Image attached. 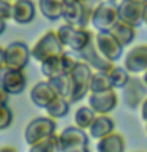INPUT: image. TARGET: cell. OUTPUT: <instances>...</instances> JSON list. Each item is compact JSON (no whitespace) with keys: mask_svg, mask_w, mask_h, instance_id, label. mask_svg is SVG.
<instances>
[{"mask_svg":"<svg viewBox=\"0 0 147 152\" xmlns=\"http://www.w3.org/2000/svg\"><path fill=\"white\" fill-rule=\"evenodd\" d=\"M30 49H32V59L40 62V64L47 60V59H51V57H54V56L66 52L65 51L66 48H65L63 43H62L57 30L44 32L35 43H33V46Z\"/></svg>","mask_w":147,"mask_h":152,"instance_id":"6da1fadb","label":"cell"},{"mask_svg":"<svg viewBox=\"0 0 147 152\" xmlns=\"http://www.w3.org/2000/svg\"><path fill=\"white\" fill-rule=\"evenodd\" d=\"M57 32H59V37L66 49L73 51L76 54H79L82 49H85L95 38V35L87 27H76L66 22L57 28Z\"/></svg>","mask_w":147,"mask_h":152,"instance_id":"7a4b0ae2","label":"cell"},{"mask_svg":"<svg viewBox=\"0 0 147 152\" xmlns=\"http://www.w3.org/2000/svg\"><path fill=\"white\" fill-rule=\"evenodd\" d=\"M120 21L119 18V3L111 0H103L92 10V26L97 32H111L114 26Z\"/></svg>","mask_w":147,"mask_h":152,"instance_id":"3957f363","label":"cell"},{"mask_svg":"<svg viewBox=\"0 0 147 152\" xmlns=\"http://www.w3.org/2000/svg\"><path fill=\"white\" fill-rule=\"evenodd\" d=\"M93 68L82 60H78L74 68L71 70V81H73V94L70 97L71 103H78L90 94V81H92Z\"/></svg>","mask_w":147,"mask_h":152,"instance_id":"277c9868","label":"cell"},{"mask_svg":"<svg viewBox=\"0 0 147 152\" xmlns=\"http://www.w3.org/2000/svg\"><path fill=\"white\" fill-rule=\"evenodd\" d=\"M55 121L57 119L51 117V116H40V117L32 119L25 125V128H24V141L30 146L33 142L54 135L57 130Z\"/></svg>","mask_w":147,"mask_h":152,"instance_id":"5b68a950","label":"cell"},{"mask_svg":"<svg viewBox=\"0 0 147 152\" xmlns=\"http://www.w3.org/2000/svg\"><path fill=\"white\" fill-rule=\"evenodd\" d=\"M66 24L76 27H89L92 21V10L82 0H63V16Z\"/></svg>","mask_w":147,"mask_h":152,"instance_id":"8992f818","label":"cell"},{"mask_svg":"<svg viewBox=\"0 0 147 152\" xmlns=\"http://www.w3.org/2000/svg\"><path fill=\"white\" fill-rule=\"evenodd\" d=\"M76 64H78V60L73 56H70L68 52H63V54L54 56L51 59L41 62L40 70L43 76H46V79H51L60 75H70Z\"/></svg>","mask_w":147,"mask_h":152,"instance_id":"52a82bcc","label":"cell"},{"mask_svg":"<svg viewBox=\"0 0 147 152\" xmlns=\"http://www.w3.org/2000/svg\"><path fill=\"white\" fill-rule=\"evenodd\" d=\"M147 98V86L142 78L131 76L127 86L122 89V102L128 109H139Z\"/></svg>","mask_w":147,"mask_h":152,"instance_id":"ba28073f","label":"cell"},{"mask_svg":"<svg viewBox=\"0 0 147 152\" xmlns=\"http://www.w3.org/2000/svg\"><path fill=\"white\" fill-rule=\"evenodd\" d=\"M7 66L17 70H25L32 59V49L24 41H13L5 48Z\"/></svg>","mask_w":147,"mask_h":152,"instance_id":"9c48e42d","label":"cell"},{"mask_svg":"<svg viewBox=\"0 0 147 152\" xmlns=\"http://www.w3.org/2000/svg\"><path fill=\"white\" fill-rule=\"evenodd\" d=\"M87 100L89 106L97 114H109L119 104V95L116 89H109L104 92H90L87 95Z\"/></svg>","mask_w":147,"mask_h":152,"instance_id":"30bf717a","label":"cell"},{"mask_svg":"<svg viewBox=\"0 0 147 152\" xmlns=\"http://www.w3.org/2000/svg\"><path fill=\"white\" fill-rule=\"evenodd\" d=\"M146 3L138 0H120L119 2V18L120 21L135 26L136 28L144 24Z\"/></svg>","mask_w":147,"mask_h":152,"instance_id":"8fae6325","label":"cell"},{"mask_svg":"<svg viewBox=\"0 0 147 152\" xmlns=\"http://www.w3.org/2000/svg\"><path fill=\"white\" fill-rule=\"evenodd\" d=\"M0 84L9 95H19L27 89V76L24 70L5 66L0 71Z\"/></svg>","mask_w":147,"mask_h":152,"instance_id":"7c38bea8","label":"cell"},{"mask_svg":"<svg viewBox=\"0 0 147 152\" xmlns=\"http://www.w3.org/2000/svg\"><path fill=\"white\" fill-rule=\"evenodd\" d=\"M78 56H79V60H82L87 65H90L93 68V71H109L114 65H116V62L109 60L108 57L97 48V45H95V38H93V41L90 43L85 49L81 51Z\"/></svg>","mask_w":147,"mask_h":152,"instance_id":"4fadbf2b","label":"cell"},{"mask_svg":"<svg viewBox=\"0 0 147 152\" xmlns=\"http://www.w3.org/2000/svg\"><path fill=\"white\" fill-rule=\"evenodd\" d=\"M95 45L109 60L117 62L123 56V48L120 41L112 35V32H97L95 33Z\"/></svg>","mask_w":147,"mask_h":152,"instance_id":"5bb4252c","label":"cell"},{"mask_svg":"<svg viewBox=\"0 0 147 152\" xmlns=\"http://www.w3.org/2000/svg\"><path fill=\"white\" fill-rule=\"evenodd\" d=\"M89 138L90 135L84 128H79L78 125L65 127L59 133V141H60V152L74 149L79 146H89Z\"/></svg>","mask_w":147,"mask_h":152,"instance_id":"9a60e30c","label":"cell"},{"mask_svg":"<svg viewBox=\"0 0 147 152\" xmlns=\"http://www.w3.org/2000/svg\"><path fill=\"white\" fill-rule=\"evenodd\" d=\"M123 66L131 75H142L147 70V45L133 46L125 54Z\"/></svg>","mask_w":147,"mask_h":152,"instance_id":"2e32d148","label":"cell"},{"mask_svg":"<svg viewBox=\"0 0 147 152\" xmlns=\"http://www.w3.org/2000/svg\"><path fill=\"white\" fill-rule=\"evenodd\" d=\"M57 97L59 95H57V92L54 90V87L51 86V83L47 79L36 83L30 89V102L41 109H46Z\"/></svg>","mask_w":147,"mask_h":152,"instance_id":"e0dca14e","label":"cell"},{"mask_svg":"<svg viewBox=\"0 0 147 152\" xmlns=\"http://www.w3.org/2000/svg\"><path fill=\"white\" fill-rule=\"evenodd\" d=\"M36 8L38 7L33 3V0H14L11 19L19 26H27L35 19Z\"/></svg>","mask_w":147,"mask_h":152,"instance_id":"ac0fdd59","label":"cell"},{"mask_svg":"<svg viewBox=\"0 0 147 152\" xmlns=\"http://www.w3.org/2000/svg\"><path fill=\"white\" fill-rule=\"evenodd\" d=\"M127 141L120 132L114 130L109 135L100 138L97 142V152H125Z\"/></svg>","mask_w":147,"mask_h":152,"instance_id":"d6986e66","label":"cell"},{"mask_svg":"<svg viewBox=\"0 0 147 152\" xmlns=\"http://www.w3.org/2000/svg\"><path fill=\"white\" fill-rule=\"evenodd\" d=\"M114 130H116V122L112 121V117H109L108 114H98L89 128V135L93 140H100V138L112 133Z\"/></svg>","mask_w":147,"mask_h":152,"instance_id":"ffe728a7","label":"cell"},{"mask_svg":"<svg viewBox=\"0 0 147 152\" xmlns=\"http://www.w3.org/2000/svg\"><path fill=\"white\" fill-rule=\"evenodd\" d=\"M36 7L47 21H59L63 16V0H38Z\"/></svg>","mask_w":147,"mask_h":152,"instance_id":"44dd1931","label":"cell"},{"mask_svg":"<svg viewBox=\"0 0 147 152\" xmlns=\"http://www.w3.org/2000/svg\"><path fill=\"white\" fill-rule=\"evenodd\" d=\"M111 32H112V35L120 41V45L123 48H128L136 40V27L130 26V24H127L123 21H119Z\"/></svg>","mask_w":147,"mask_h":152,"instance_id":"7402d4cb","label":"cell"},{"mask_svg":"<svg viewBox=\"0 0 147 152\" xmlns=\"http://www.w3.org/2000/svg\"><path fill=\"white\" fill-rule=\"evenodd\" d=\"M27 152H60V141H59V135L54 133V135L44 138V140H40L28 146Z\"/></svg>","mask_w":147,"mask_h":152,"instance_id":"603a6c76","label":"cell"},{"mask_svg":"<svg viewBox=\"0 0 147 152\" xmlns=\"http://www.w3.org/2000/svg\"><path fill=\"white\" fill-rule=\"evenodd\" d=\"M47 81L51 83V86L54 87V90L57 92L59 97H65V98L71 97V94H73V81H71L70 75H60V76H55V78L47 79Z\"/></svg>","mask_w":147,"mask_h":152,"instance_id":"cb8c5ba5","label":"cell"},{"mask_svg":"<svg viewBox=\"0 0 147 152\" xmlns=\"http://www.w3.org/2000/svg\"><path fill=\"white\" fill-rule=\"evenodd\" d=\"M97 116H98V114L95 113L90 106H81V108L76 109V113L73 116V122H74V125H78L79 128L89 130Z\"/></svg>","mask_w":147,"mask_h":152,"instance_id":"d4e9b609","label":"cell"},{"mask_svg":"<svg viewBox=\"0 0 147 152\" xmlns=\"http://www.w3.org/2000/svg\"><path fill=\"white\" fill-rule=\"evenodd\" d=\"M70 98H65V97H57L54 102H52L49 106H47L44 111L47 116L54 117V119H62L65 117L66 114L70 113Z\"/></svg>","mask_w":147,"mask_h":152,"instance_id":"484cf974","label":"cell"},{"mask_svg":"<svg viewBox=\"0 0 147 152\" xmlns=\"http://www.w3.org/2000/svg\"><path fill=\"white\" fill-rule=\"evenodd\" d=\"M109 89H114L109 78V71H93L90 81V92H104Z\"/></svg>","mask_w":147,"mask_h":152,"instance_id":"4316f807","label":"cell"},{"mask_svg":"<svg viewBox=\"0 0 147 152\" xmlns=\"http://www.w3.org/2000/svg\"><path fill=\"white\" fill-rule=\"evenodd\" d=\"M109 78H111V83H112L114 89H123L127 86V83L130 81L131 73L125 68V66L114 65L112 68L109 70Z\"/></svg>","mask_w":147,"mask_h":152,"instance_id":"83f0119b","label":"cell"},{"mask_svg":"<svg viewBox=\"0 0 147 152\" xmlns=\"http://www.w3.org/2000/svg\"><path fill=\"white\" fill-rule=\"evenodd\" d=\"M13 119H14V116H13L11 108L8 106V103L0 104V130H7V128L11 127Z\"/></svg>","mask_w":147,"mask_h":152,"instance_id":"f1b7e54d","label":"cell"},{"mask_svg":"<svg viewBox=\"0 0 147 152\" xmlns=\"http://www.w3.org/2000/svg\"><path fill=\"white\" fill-rule=\"evenodd\" d=\"M13 16V2L11 0H0V18L11 19Z\"/></svg>","mask_w":147,"mask_h":152,"instance_id":"f546056e","label":"cell"},{"mask_svg":"<svg viewBox=\"0 0 147 152\" xmlns=\"http://www.w3.org/2000/svg\"><path fill=\"white\" fill-rule=\"evenodd\" d=\"M9 100V94L5 90V87L0 84V104H7Z\"/></svg>","mask_w":147,"mask_h":152,"instance_id":"4dcf8cb0","label":"cell"},{"mask_svg":"<svg viewBox=\"0 0 147 152\" xmlns=\"http://www.w3.org/2000/svg\"><path fill=\"white\" fill-rule=\"evenodd\" d=\"M139 114H141V119L142 121H147V98L144 100V103L141 104V108H139Z\"/></svg>","mask_w":147,"mask_h":152,"instance_id":"1f68e13d","label":"cell"},{"mask_svg":"<svg viewBox=\"0 0 147 152\" xmlns=\"http://www.w3.org/2000/svg\"><path fill=\"white\" fill-rule=\"evenodd\" d=\"M7 66V57H5V48L0 46V71Z\"/></svg>","mask_w":147,"mask_h":152,"instance_id":"d6a6232c","label":"cell"},{"mask_svg":"<svg viewBox=\"0 0 147 152\" xmlns=\"http://www.w3.org/2000/svg\"><path fill=\"white\" fill-rule=\"evenodd\" d=\"M63 152H90V147L89 146H79V147L68 149V151H63Z\"/></svg>","mask_w":147,"mask_h":152,"instance_id":"836d02e7","label":"cell"},{"mask_svg":"<svg viewBox=\"0 0 147 152\" xmlns=\"http://www.w3.org/2000/svg\"><path fill=\"white\" fill-rule=\"evenodd\" d=\"M5 30H7V19L0 18V35H3Z\"/></svg>","mask_w":147,"mask_h":152,"instance_id":"e575fe53","label":"cell"},{"mask_svg":"<svg viewBox=\"0 0 147 152\" xmlns=\"http://www.w3.org/2000/svg\"><path fill=\"white\" fill-rule=\"evenodd\" d=\"M0 152H17V149L13 146H3V147H0Z\"/></svg>","mask_w":147,"mask_h":152,"instance_id":"d590c367","label":"cell"},{"mask_svg":"<svg viewBox=\"0 0 147 152\" xmlns=\"http://www.w3.org/2000/svg\"><path fill=\"white\" fill-rule=\"evenodd\" d=\"M141 78H142V81H144V84L147 86V70L144 71V73H142V76H141Z\"/></svg>","mask_w":147,"mask_h":152,"instance_id":"8d00e7d4","label":"cell"},{"mask_svg":"<svg viewBox=\"0 0 147 152\" xmlns=\"http://www.w3.org/2000/svg\"><path fill=\"white\" fill-rule=\"evenodd\" d=\"M144 26H147V3H146V13H144Z\"/></svg>","mask_w":147,"mask_h":152,"instance_id":"74e56055","label":"cell"},{"mask_svg":"<svg viewBox=\"0 0 147 152\" xmlns=\"http://www.w3.org/2000/svg\"><path fill=\"white\" fill-rule=\"evenodd\" d=\"M138 2H142V3H147V0H138Z\"/></svg>","mask_w":147,"mask_h":152,"instance_id":"f35d334b","label":"cell"},{"mask_svg":"<svg viewBox=\"0 0 147 152\" xmlns=\"http://www.w3.org/2000/svg\"><path fill=\"white\" fill-rule=\"evenodd\" d=\"M144 124H146V132H147V121H146V122H144Z\"/></svg>","mask_w":147,"mask_h":152,"instance_id":"ab89813d","label":"cell"},{"mask_svg":"<svg viewBox=\"0 0 147 152\" xmlns=\"http://www.w3.org/2000/svg\"><path fill=\"white\" fill-rule=\"evenodd\" d=\"M111 2H117V0H111Z\"/></svg>","mask_w":147,"mask_h":152,"instance_id":"60d3db41","label":"cell"},{"mask_svg":"<svg viewBox=\"0 0 147 152\" xmlns=\"http://www.w3.org/2000/svg\"><path fill=\"white\" fill-rule=\"evenodd\" d=\"M82 2H87V0H82Z\"/></svg>","mask_w":147,"mask_h":152,"instance_id":"b9f144b4","label":"cell"},{"mask_svg":"<svg viewBox=\"0 0 147 152\" xmlns=\"http://www.w3.org/2000/svg\"><path fill=\"white\" fill-rule=\"evenodd\" d=\"M136 152H141V151H136Z\"/></svg>","mask_w":147,"mask_h":152,"instance_id":"7bdbcfd3","label":"cell"},{"mask_svg":"<svg viewBox=\"0 0 147 152\" xmlns=\"http://www.w3.org/2000/svg\"><path fill=\"white\" fill-rule=\"evenodd\" d=\"M11 2H14V0H11Z\"/></svg>","mask_w":147,"mask_h":152,"instance_id":"ee69618b","label":"cell"}]
</instances>
